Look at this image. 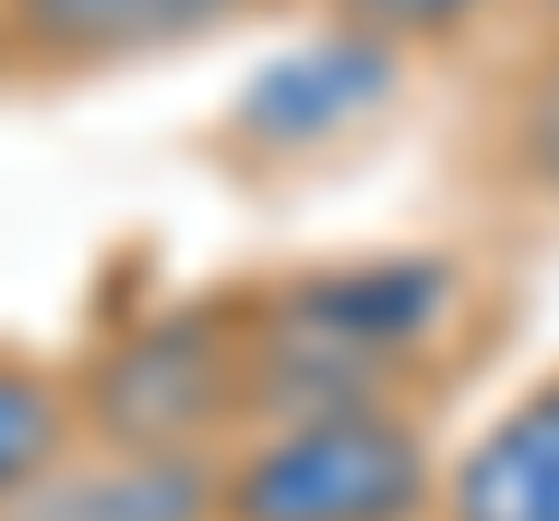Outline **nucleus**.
Returning <instances> with one entry per match:
<instances>
[{"label":"nucleus","instance_id":"1","mask_svg":"<svg viewBox=\"0 0 559 521\" xmlns=\"http://www.w3.org/2000/svg\"><path fill=\"white\" fill-rule=\"evenodd\" d=\"M419 494H429L419 438L382 401L289 410V428L224 475L234 521H411Z\"/></svg>","mask_w":559,"mask_h":521},{"label":"nucleus","instance_id":"2","mask_svg":"<svg viewBox=\"0 0 559 521\" xmlns=\"http://www.w3.org/2000/svg\"><path fill=\"white\" fill-rule=\"evenodd\" d=\"M224 401H234V363H224V344L205 326H150L103 373L112 447H187L224 420Z\"/></svg>","mask_w":559,"mask_h":521},{"label":"nucleus","instance_id":"3","mask_svg":"<svg viewBox=\"0 0 559 521\" xmlns=\"http://www.w3.org/2000/svg\"><path fill=\"white\" fill-rule=\"evenodd\" d=\"M373 102H392V38L345 28L326 47H289L280 65H261V84L242 94V131L261 149H318L355 131Z\"/></svg>","mask_w":559,"mask_h":521},{"label":"nucleus","instance_id":"4","mask_svg":"<svg viewBox=\"0 0 559 521\" xmlns=\"http://www.w3.org/2000/svg\"><path fill=\"white\" fill-rule=\"evenodd\" d=\"M252 0H10V38L57 65H121L234 28Z\"/></svg>","mask_w":559,"mask_h":521},{"label":"nucleus","instance_id":"5","mask_svg":"<svg viewBox=\"0 0 559 521\" xmlns=\"http://www.w3.org/2000/svg\"><path fill=\"white\" fill-rule=\"evenodd\" d=\"M215 475L187 447H112L103 465H47L20 494V521H205Z\"/></svg>","mask_w":559,"mask_h":521},{"label":"nucleus","instance_id":"6","mask_svg":"<svg viewBox=\"0 0 559 521\" xmlns=\"http://www.w3.org/2000/svg\"><path fill=\"white\" fill-rule=\"evenodd\" d=\"M457 521H559V381L522 391L448 484Z\"/></svg>","mask_w":559,"mask_h":521},{"label":"nucleus","instance_id":"7","mask_svg":"<svg viewBox=\"0 0 559 521\" xmlns=\"http://www.w3.org/2000/svg\"><path fill=\"white\" fill-rule=\"evenodd\" d=\"M66 447V401H57V381L20 373V363H0V502H20L28 484L57 465Z\"/></svg>","mask_w":559,"mask_h":521},{"label":"nucleus","instance_id":"8","mask_svg":"<svg viewBox=\"0 0 559 521\" xmlns=\"http://www.w3.org/2000/svg\"><path fill=\"white\" fill-rule=\"evenodd\" d=\"M345 28H364V38H448V28H466L485 10V0H326Z\"/></svg>","mask_w":559,"mask_h":521},{"label":"nucleus","instance_id":"9","mask_svg":"<svg viewBox=\"0 0 559 521\" xmlns=\"http://www.w3.org/2000/svg\"><path fill=\"white\" fill-rule=\"evenodd\" d=\"M513 141H522V159H532V178H540V186H559V57L540 65L532 84H522Z\"/></svg>","mask_w":559,"mask_h":521},{"label":"nucleus","instance_id":"10","mask_svg":"<svg viewBox=\"0 0 559 521\" xmlns=\"http://www.w3.org/2000/svg\"><path fill=\"white\" fill-rule=\"evenodd\" d=\"M540 10H550V20H559V0H540Z\"/></svg>","mask_w":559,"mask_h":521}]
</instances>
